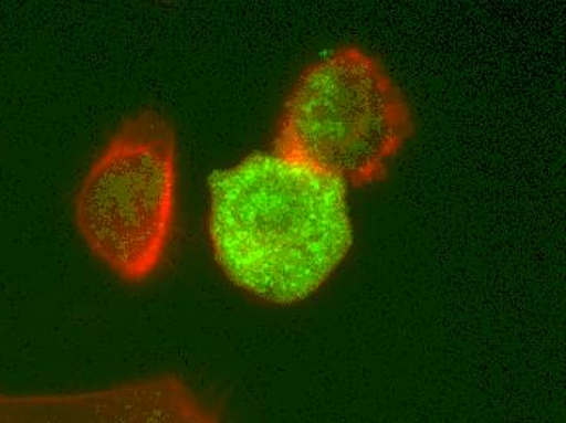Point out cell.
<instances>
[{
	"label": "cell",
	"mask_w": 566,
	"mask_h": 423,
	"mask_svg": "<svg viewBox=\"0 0 566 423\" xmlns=\"http://www.w3.org/2000/svg\"><path fill=\"white\" fill-rule=\"evenodd\" d=\"M209 236L231 284L295 305L316 294L354 244L347 184L277 151L210 177Z\"/></svg>",
	"instance_id": "1"
},
{
	"label": "cell",
	"mask_w": 566,
	"mask_h": 423,
	"mask_svg": "<svg viewBox=\"0 0 566 423\" xmlns=\"http://www.w3.org/2000/svg\"><path fill=\"white\" fill-rule=\"evenodd\" d=\"M0 423H222L188 384L154 378L78 395H0Z\"/></svg>",
	"instance_id": "4"
},
{
	"label": "cell",
	"mask_w": 566,
	"mask_h": 423,
	"mask_svg": "<svg viewBox=\"0 0 566 423\" xmlns=\"http://www.w3.org/2000/svg\"><path fill=\"white\" fill-rule=\"evenodd\" d=\"M176 192L175 127L161 113L144 109L120 124L90 165L75 194V225L113 274L139 284L167 257Z\"/></svg>",
	"instance_id": "3"
},
{
	"label": "cell",
	"mask_w": 566,
	"mask_h": 423,
	"mask_svg": "<svg viewBox=\"0 0 566 423\" xmlns=\"http://www.w3.org/2000/svg\"><path fill=\"white\" fill-rule=\"evenodd\" d=\"M410 134L409 105L381 62L345 46L303 72L274 151L360 188L386 177Z\"/></svg>",
	"instance_id": "2"
}]
</instances>
